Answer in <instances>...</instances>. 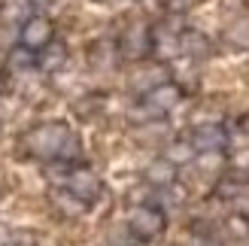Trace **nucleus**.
<instances>
[{
    "label": "nucleus",
    "mask_w": 249,
    "mask_h": 246,
    "mask_svg": "<svg viewBox=\"0 0 249 246\" xmlns=\"http://www.w3.org/2000/svg\"><path fill=\"white\" fill-rule=\"evenodd\" d=\"M52 36H55L52 21H49L46 16H31L28 21L21 24L18 40H21V46H28V49H34V52H40V49H46L49 43H52Z\"/></svg>",
    "instance_id": "obj_6"
},
{
    "label": "nucleus",
    "mask_w": 249,
    "mask_h": 246,
    "mask_svg": "<svg viewBox=\"0 0 249 246\" xmlns=\"http://www.w3.org/2000/svg\"><path fill=\"white\" fill-rule=\"evenodd\" d=\"M24 146L34 158H43V161H70V158L79 155V140L70 134V128L64 122H46V125H36L34 131H28Z\"/></svg>",
    "instance_id": "obj_1"
},
{
    "label": "nucleus",
    "mask_w": 249,
    "mask_h": 246,
    "mask_svg": "<svg viewBox=\"0 0 249 246\" xmlns=\"http://www.w3.org/2000/svg\"><path fill=\"white\" fill-rule=\"evenodd\" d=\"M97 3H113V0H97Z\"/></svg>",
    "instance_id": "obj_18"
},
{
    "label": "nucleus",
    "mask_w": 249,
    "mask_h": 246,
    "mask_svg": "<svg viewBox=\"0 0 249 246\" xmlns=\"http://www.w3.org/2000/svg\"><path fill=\"white\" fill-rule=\"evenodd\" d=\"M246 182H249V167H246Z\"/></svg>",
    "instance_id": "obj_19"
},
{
    "label": "nucleus",
    "mask_w": 249,
    "mask_h": 246,
    "mask_svg": "<svg viewBox=\"0 0 249 246\" xmlns=\"http://www.w3.org/2000/svg\"><path fill=\"white\" fill-rule=\"evenodd\" d=\"M152 52H158L161 58H170L179 52V34L170 31H152Z\"/></svg>",
    "instance_id": "obj_11"
},
{
    "label": "nucleus",
    "mask_w": 249,
    "mask_h": 246,
    "mask_svg": "<svg viewBox=\"0 0 249 246\" xmlns=\"http://www.w3.org/2000/svg\"><path fill=\"white\" fill-rule=\"evenodd\" d=\"M34 64H36V52H34V49H28V46H21V49H16V52L9 55V67L12 70H28Z\"/></svg>",
    "instance_id": "obj_14"
},
{
    "label": "nucleus",
    "mask_w": 249,
    "mask_h": 246,
    "mask_svg": "<svg viewBox=\"0 0 249 246\" xmlns=\"http://www.w3.org/2000/svg\"><path fill=\"white\" fill-rule=\"evenodd\" d=\"M177 174H179V167L170 161V158H155V161H149L146 170H143V176L149 186H155V189H170L173 182H177Z\"/></svg>",
    "instance_id": "obj_8"
},
{
    "label": "nucleus",
    "mask_w": 249,
    "mask_h": 246,
    "mask_svg": "<svg viewBox=\"0 0 249 246\" xmlns=\"http://www.w3.org/2000/svg\"><path fill=\"white\" fill-rule=\"evenodd\" d=\"M210 36L201 34V31H179V55H189V58H207L210 55Z\"/></svg>",
    "instance_id": "obj_9"
},
{
    "label": "nucleus",
    "mask_w": 249,
    "mask_h": 246,
    "mask_svg": "<svg viewBox=\"0 0 249 246\" xmlns=\"http://www.w3.org/2000/svg\"><path fill=\"white\" fill-rule=\"evenodd\" d=\"M179 101H182V88L177 82H158V85H152V88L143 94V106L140 109L146 116L158 119V116L170 113L173 106H179Z\"/></svg>",
    "instance_id": "obj_4"
},
{
    "label": "nucleus",
    "mask_w": 249,
    "mask_h": 246,
    "mask_svg": "<svg viewBox=\"0 0 249 246\" xmlns=\"http://www.w3.org/2000/svg\"><path fill=\"white\" fill-rule=\"evenodd\" d=\"M164 9L167 12H185L189 9V0H164Z\"/></svg>",
    "instance_id": "obj_16"
},
{
    "label": "nucleus",
    "mask_w": 249,
    "mask_h": 246,
    "mask_svg": "<svg viewBox=\"0 0 249 246\" xmlns=\"http://www.w3.org/2000/svg\"><path fill=\"white\" fill-rule=\"evenodd\" d=\"M164 158H170L177 167H182V164H189V161H195V158H197V149L192 146V140H185V143H170L167 152H164Z\"/></svg>",
    "instance_id": "obj_12"
},
{
    "label": "nucleus",
    "mask_w": 249,
    "mask_h": 246,
    "mask_svg": "<svg viewBox=\"0 0 249 246\" xmlns=\"http://www.w3.org/2000/svg\"><path fill=\"white\" fill-rule=\"evenodd\" d=\"M189 246H219V240H216V234H210V231H195Z\"/></svg>",
    "instance_id": "obj_15"
},
{
    "label": "nucleus",
    "mask_w": 249,
    "mask_h": 246,
    "mask_svg": "<svg viewBox=\"0 0 249 246\" xmlns=\"http://www.w3.org/2000/svg\"><path fill=\"white\" fill-rule=\"evenodd\" d=\"M52 0H31V6H49Z\"/></svg>",
    "instance_id": "obj_17"
},
{
    "label": "nucleus",
    "mask_w": 249,
    "mask_h": 246,
    "mask_svg": "<svg viewBox=\"0 0 249 246\" xmlns=\"http://www.w3.org/2000/svg\"><path fill=\"white\" fill-rule=\"evenodd\" d=\"M192 146L201 152H225L228 146V128L222 125V122H201V125H195L192 134H189Z\"/></svg>",
    "instance_id": "obj_5"
},
{
    "label": "nucleus",
    "mask_w": 249,
    "mask_h": 246,
    "mask_svg": "<svg viewBox=\"0 0 249 246\" xmlns=\"http://www.w3.org/2000/svg\"><path fill=\"white\" fill-rule=\"evenodd\" d=\"M119 49H122L124 58H134V61L149 55V49H152V28H146V24H131V28L122 34Z\"/></svg>",
    "instance_id": "obj_7"
},
{
    "label": "nucleus",
    "mask_w": 249,
    "mask_h": 246,
    "mask_svg": "<svg viewBox=\"0 0 249 246\" xmlns=\"http://www.w3.org/2000/svg\"><path fill=\"white\" fill-rule=\"evenodd\" d=\"M64 61H67V49L61 43H49L46 49L36 52V67L46 73H55L58 67H64Z\"/></svg>",
    "instance_id": "obj_10"
},
{
    "label": "nucleus",
    "mask_w": 249,
    "mask_h": 246,
    "mask_svg": "<svg viewBox=\"0 0 249 246\" xmlns=\"http://www.w3.org/2000/svg\"><path fill=\"white\" fill-rule=\"evenodd\" d=\"M164 228H167L164 210L155 207V204H140V207H134L128 213V231H131V237L140 240V243H149V240L161 237Z\"/></svg>",
    "instance_id": "obj_2"
},
{
    "label": "nucleus",
    "mask_w": 249,
    "mask_h": 246,
    "mask_svg": "<svg viewBox=\"0 0 249 246\" xmlns=\"http://www.w3.org/2000/svg\"><path fill=\"white\" fill-rule=\"evenodd\" d=\"M55 204H58V210L64 213V216H79V213L85 210V207H89V204H82L79 198H73V194H70L67 189L55 194Z\"/></svg>",
    "instance_id": "obj_13"
},
{
    "label": "nucleus",
    "mask_w": 249,
    "mask_h": 246,
    "mask_svg": "<svg viewBox=\"0 0 249 246\" xmlns=\"http://www.w3.org/2000/svg\"><path fill=\"white\" fill-rule=\"evenodd\" d=\"M64 189L73 198H79L82 204H94L104 192V182L91 167H70L64 174Z\"/></svg>",
    "instance_id": "obj_3"
}]
</instances>
